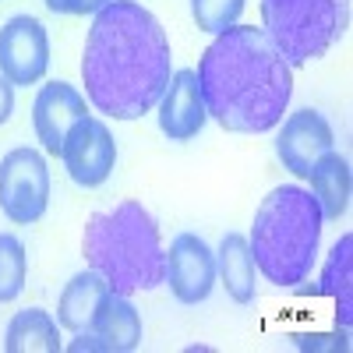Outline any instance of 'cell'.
<instances>
[{
    "label": "cell",
    "mask_w": 353,
    "mask_h": 353,
    "mask_svg": "<svg viewBox=\"0 0 353 353\" xmlns=\"http://www.w3.org/2000/svg\"><path fill=\"white\" fill-rule=\"evenodd\" d=\"M8 353H57L61 350V332L50 311L43 307H25L11 318L8 336H4Z\"/></svg>",
    "instance_id": "18"
},
{
    "label": "cell",
    "mask_w": 353,
    "mask_h": 353,
    "mask_svg": "<svg viewBox=\"0 0 353 353\" xmlns=\"http://www.w3.org/2000/svg\"><path fill=\"white\" fill-rule=\"evenodd\" d=\"M198 88L205 99V113L237 134H265L272 131L293 96V71L254 25H230L216 36V43L201 53Z\"/></svg>",
    "instance_id": "2"
},
{
    "label": "cell",
    "mask_w": 353,
    "mask_h": 353,
    "mask_svg": "<svg viewBox=\"0 0 353 353\" xmlns=\"http://www.w3.org/2000/svg\"><path fill=\"white\" fill-rule=\"evenodd\" d=\"M85 96L113 121H138L170 85V39L138 0H110L88 28L81 57Z\"/></svg>",
    "instance_id": "1"
},
{
    "label": "cell",
    "mask_w": 353,
    "mask_h": 353,
    "mask_svg": "<svg viewBox=\"0 0 353 353\" xmlns=\"http://www.w3.org/2000/svg\"><path fill=\"white\" fill-rule=\"evenodd\" d=\"M61 159L71 173V181L78 188H99L110 181V173L117 166V141L110 134V128L99 117H81V121L68 131Z\"/></svg>",
    "instance_id": "7"
},
{
    "label": "cell",
    "mask_w": 353,
    "mask_h": 353,
    "mask_svg": "<svg viewBox=\"0 0 353 353\" xmlns=\"http://www.w3.org/2000/svg\"><path fill=\"white\" fill-rule=\"evenodd\" d=\"M241 11H244V0H191V14H194L198 28L201 32H212V36L226 32L230 25H237Z\"/></svg>",
    "instance_id": "20"
},
{
    "label": "cell",
    "mask_w": 353,
    "mask_h": 353,
    "mask_svg": "<svg viewBox=\"0 0 353 353\" xmlns=\"http://www.w3.org/2000/svg\"><path fill=\"white\" fill-rule=\"evenodd\" d=\"M81 254L88 269H96L110 283V290L124 297L166 283V251L159 241V226L141 201H121L106 212L88 216Z\"/></svg>",
    "instance_id": "3"
},
{
    "label": "cell",
    "mask_w": 353,
    "mask_h": 353,
    "mask_svg": "<svg viewBox=\"0 0 353 353\" xmlns=\"http://www.w3.org/2000/svg\"><path fill=\"white\" fill-rule=\"evenodd\" d=\"M332 141H336V134L318 110H297L283 121V131L276 138V156L293 176L307 181L314 159L321 152H329Z\"/></svg>",
    "instance_id": "11"
},
{
    "label": "cell",
    "mask_w": 353,
    "mask_h": 353,
    "mask_svg": "<svg viewBox=\"0 0 353 353\" xmlns=\"http://www.w3.org/2000/svg\"><path fill=\"white\" fill-rule=\"evenodd\" d=\"M156 106H159V131L170 141H191L209 121L201 88H198V74L191 68L170 74V85Z\"/></svg>",
    "instance_id": "13"
},
{
    "label": "cell",
    "mask_w": 353,
    "mask_h": 353,
    "mask_svg": "<svg viewBox=\"0 0 353 353\" xmlns=\"http://www.w3.org/2000/svg\"><path fill=\"white\" fill-rule=\"evenodd\" d=\"M166 283L181 304L209 301L216 286V254L198 233H176L166 251Z\"/></svg>",
    "instance_id": "9"
},
{
    "label": "cell",
    "mask_w": 353,
    "mask_h": 353,
    "mask_svg": "<svg viewBox=\"0 0 353 353\" xmlns=\"http://www.w3.org/2000/svg\"><path fill=\"white\" fill-rule=\"evenodd\" d=\"M307 184H311V194L318 198L321 216H325V219L336 223L339 216H346L353 181H350V163H346L336 149L321 152V156L314 159V166H311V173H307Z\"/></svg>",
    "instance_id": "14"
},
{
    "label": "cell",
    "mask_w": 353,
    "mask_h": 353,
    "mask_svg": "<svg viewBox=\"0 0 353 353\" xmlns=\"http://www.w3.org/2000/svg\"><path fill=\"white\" fill-rule=\"evenodd\" d=\"M141 343V314L134 311V304L124 293L110 290L103 304L92 314V325L85 332H78V339L68 346L71 353L81 350H106V353H128Z\"/></svg>",
    "instance_id": "10"
},
{
    "label": "cell",
    "mask_w": 353,
    "mask_h": 353,
    "mask_svg": "<svg viewBox=\"0 0 353 353\" xmlns=\"http://www.w3.org/2000/svg\"><path fill=\"white\" fill-rule=\"evenodd\" d=\"M85 117V96L68 81H50L32 103V128L50 156H61L68 131Z\"/></svg>",
    "instance_id": "12"
},
{
    "label": "cell",
    "mask_w": 353,
    "mask_h": 353,
    "mask_svg": "<svg viewBox=\"0 0 353 353\" xmlns=\"http://www.w3.org/2000/svg\"><path fill=\"white\" fill-rule=\"evenodd\" d=\"M50 166L36 149H11L0 159V212L11 223L28 226L46 216Z\"/></svg>",
    "instance_id": "6"
},
{
    "label": "cell",
    "mask_w": 353,
    "mask_h": 353,
    "mask_svg": "<svg viewBox=\"0 0 353 353\" xmlns=\"http://www.w3.org/2000/svg\"><path fill=\"white\" fill-rule=\"evenodd\" d=\"M321 205L311 191L297 184H283L261 198L248 248L254 254V269L276 286H297L311 276L321 244Z\"/></svg>",
    "instance_id": "4"
},
{
    "label": "cell",
    "mask_w": 353,
    "mask_h": 353,
    "mask_svg": "<svg viewBox=\"0 0 353 353\" xmlns=\"http://www.w3.org/2000/svg\"><path fill=\"white\" fill-rule=\"evenodd\" d=\"M311 293H325V297L336 301V321L339 329L350 332V321H353V237L343 233L339 244L332 248L325 269H321V279Z\"/></svg>",
    "instance_id": "17"
},
{
    "label": "cell",
    "mask_w": 353,
    "mask_h": 353,
    "mask_svg": "<svg viewBox=\"0 0 353 353\" xmlns=\"http://www.w3.org/2000/svg\"><path fill=\"white\" fill-rule=\"evenodd\" d=\"M50 68L46 25L32 14H14L0 28V74L11 85H36Z\"/></svg>",
    "instance_id": "8"
},
{
    "label": "cell",
    "mask_w": 353,
    "mask_h": 353,
    "mask_svg": "<svg viewBox=\"0 0 353 353\" xmlns=\"http://www.w3.org/2000/svg\"><path fill=\"white\" fill-rule=\"evenodd\" d=\"M350 25V0H261V28L290 68L325 57Z\"/></svg>",
    "instance_id": "5"
},
{
    "label": "cell",
    "mask_w": 353,
    "mask_h": 353,
    "mask_svg": "<svg viewBox=\"0 0 353 353\" xmlns=\"http://www.w3.org/2000/svg\"><path fill=\"white\" fill-rule=\"evenodd\" d=\"M216 279H223L230 301L251 304L254 301V254L244 233H226L216 251Z\"/></svg>",
    "instance_id": "16"
},
{
    "label": "cell",
    "mask_w": 353,
    "mask_h": 353,
    "mask_svg": "<svg viewBox=\"0 0 353 353\" xmlns=\"http://www.w3.org/2000/svg\"><path fill=\"white\" fill-rule=\"evenodd\" d=\"M110 4V0H46V8L53 11V14H96V11H103Z\"/></svg>",
    "instance_id": "21"
},
{
    "label": "cell",
    "mask_w": 353,
    "mask_h": 353,
    "mask_svg": "<svg viewBox=\"0 0 353 353\" xmlns=\"http://www.w3.org/2000/svg\"><path fill=\"white\" fill-rule=\"evenodd\" d=\"M14 113V85L0 74V124H8Z\"/></svg>",
    "instance_id": "22"
},
{
    "label": "cell",
    "mask_w": 353,
    "mask_h": 353,
    "mask_svg": "<svg viewBox=\"0 0 353 353\" xmlns=\"http://www.w3.org/2000/svg\"><path fill=\"white\" fill-rule=\"evenodd\" d=\"M110 293V283L96 272V269H88V272H78L64 293H61V304H57V325H64L68 332H85L88 325H92V314L96 307L103 304V297Z\"/></svg>",
    "instance_id": "15"
},
{
    "label": "cell",
    "mask_w": 353,
    "mask_h": 353,
    "mask_svg": "<svg viewBox=\"0 0 353 353\" xmlns=\"http://www.w3.org/2000/svg\"><path fill=\"white\" fill-rule=\"evenodd\" d=\"M25 276H28L25 244L11 233H0V304H11L21 297Z\"/></svg>",
    "instance_id": "19"
}]
</instances>
